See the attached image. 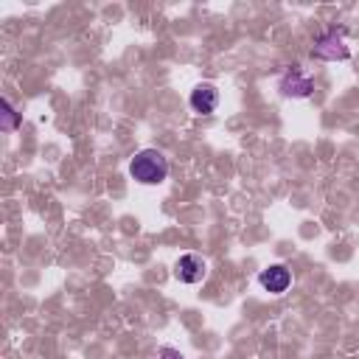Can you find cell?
Segmentation results:
<instances>
[{
	"label": "cell",
	"instance_id": "obj_4",
	"mask_svg": "<svg viewBox=\"0 0 359 359\" xmlns=\"http://www.w3.org/2000/svg\"><path fill=\"white\" fill-rule=\"evenodd\" d=\"M205 275H208V264H205V258L196 255V252H185V255H180L177 264H174V278H177L180 283H199Z\"/></svg>",
	"mask_w": 359,
	"mask_h": 359
},
{
	"label": "cell",
	"instance_id": "obj_3",
	"mask_svg": "<svg viewBox=\"0 0 359 359\" xmlns=\"http://www.w3.org/2000/svg\"><path fill=\"white\" fill-rule=\"evenodd\" d=\"M278 84H280V93L289 95V98H309L314 93V81L300 70V65L286 67Z\"/></svg>",
	"mask_w": 359,
	"mask_h": 359
},
{
	"label": "cell",
	"instance_id": "obj_8",
	"mask_svg": "<svg viewBox=\"0 0 359 359\" xmlns=\"http://www.w3.org/2000/svg\"><path fill=\"white\" fill-rule=\"evenodd\" d=\"M160 359H185L180 351H174V348H163L160 351Z\"/></svg>",
	"mask_w": 359,
	"mask_h": 359
},
{
	"label": "cell",
	"instance_id": "obj_7",
	"mask_svg": "<svg viewBox=\"0 0 359 359\" xmlns=\"http://www.w3.org/2000/svg\"><path fill=\"white\" fill-rule=\"evenodd\" d=\"M0 107H3V129H6V132H11V129L17 126V121H20V115L11 109V104H8L6 98L0 101Z\"/></svg>",
	"mask_w": 359,
	"mask_h": 359
},
{
	"label": "cell",
	"instance_id": "obj_1",
	"mask_svg": "<svg viewBox=\"0 0 359 359\" xmlns=\"http://www.w3.org/2000/svg\"><path fill=\"white\" fill-rule=\"evenodd\" d=\"M129 174L143 182V185H160L168 177V160L163 157V151L157 149H143L132 157L129 163Z\"/></svg>",
	"mask_w": 359,
	"mask_h": 359
},
{
	"label": "cell",
	"instance_id": "obj_5",
	"mask_svg": "<svg viewBox=\"0 0 359 359\" xmlns=\"http://www.w3.org/2000/svg\"><path fill=\"white\" fill-rule=\"evenodd\" d=\"M191 107H194L196 115H213L216 107H219V90L213 84H208V81L196 84L191 90Z\"/></svg>",
	"mask_w": 359,
	"mask_h": 359
},
{
	"label": "cell",
	"instance_id": "obj_2",
	"mask_svg": "<svg viewBox=\"0 0 359 359\" xmlns=\"http://www.w3.org/2000/svg\"><path fill=\"white\" fill-rule=\"evenodd\" d=\"M311 56L314 59H325V62H342V59H348L351 56V48H348V42H345V34L342 31H325L317 42H314V48H311Z\"/></svg>",
	"mask_w": 359,
	"mask_h": 359
},
{
	"label": "cell",
	"instance_id": "obj_6",
	"mask_svg": "<svg viewBox=\"0 0 359 359\" xmlns=\"http://www.w3.org/2000/svg\"><path fill=\"white\" fill-rule=\"evenodd\" d=\"M258 280H261V286H264L266 292L280 294V292L289 289V283H292V272H289L283 264H272L269 269H264V272L258 275Z\"/></svg>",
	"mask_w": 359,
	"mask_h": 359
}]
</instances>
